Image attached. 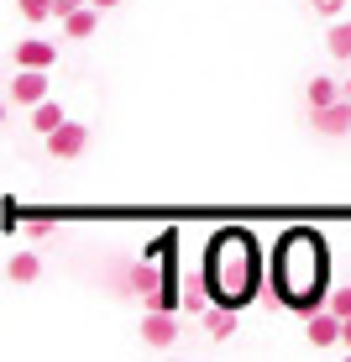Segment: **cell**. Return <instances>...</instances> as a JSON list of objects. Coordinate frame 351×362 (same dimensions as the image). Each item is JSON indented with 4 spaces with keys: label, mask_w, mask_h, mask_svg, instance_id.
Returning <instances> with one entry per match:
<instances>
[{
    "label": "cell",
    "mask_w": 351,
    "mask_h": 362,
    "mask_svg": "<svg viewBox=\"0 0 351 362\" xmlns=\"http://www.w3.org/2000/svg\"><path fill=\"white\" fill-rule=\"evenodd\" d=\"M53 69H16L11 74V105H37V100H47L53 95V79H47Z\"/></svg>",
    "instance_id": "3957f363"
},
{
    "label": "cell",
    "mask_w": 351,
    "mask_h": 362,
    "mask_svg": "<svg viewBox=\"0 0 351 362\" xmlns=\"http://www.w3.org/2000/svg\"><path fill=\"white\" fill-rule=\"evenodd\" d=\"M341 341H346V346H351V320H346V331H341Z\"/></svg>",
    "instance_id": "44dd1931"
},
{
    "label": "cell",
    "mask_w": 351,
    "mask_h": 362,
    "mask_svg": "<svg viewBox=\"0 0 351 362\" xmlns=\"http://www.w3.org/2000/svg\"><path fill=\"white\" fill-rule=\"evenodd\" d=\"M325 53H331V58H351V16L331 21V32H325Z\"/></svg>",
    "instance_id": "4fadbf2b"
},
{
    "label": "cell",
    "mask_w": 351,
    "mask_h": 362,
    "mask_svg": "<svg viewBox=\"0 0 351 362\" xmlns=\"http://www.w3.org/2000/svg\"><path fill=\"white\" fill-rule=\"evenodd\" d=\"M346 95H351V79H346Z\"/></svg>",
    "instance_id": "7402d4cb"
},
{
    "label": "cell",
    "mask_w": 351,
    "mask_h": 362,
    "mask_svg": "<svg viewBox=\"0 0 351 362\" xmlns=\"http://www.w3.org/2000/svg\"><path fill=\"white\" fill-rule=\"evenodd\" d=\"M6 273H11V284H32L37 273H42V257H37V252H11Z\"/></svg>",
    "instance_id": "7c38bea8"
},
{
    "label": "cell",
    "mask_w": 351,
    "mask_h": 362,
    "mask_svg": "<svg viewBox=\"0 0 351 362\" xmlns=\"http://www.w3.org/2000/svg\"><path fill=\"white\" fill-rule=\"evenodd\" d=\"M346 90L335 79H325V74H315V79L304 84V110H320V105H331V100H341Z\"/></svg>",
    "instance_id": "30bf717a"
},
{
    "label": "cell",
    "mask_w": 351,
    "mask_h": 362,
    "mask_svg": "<svg viewBox=\"0 0 351 362\" xmlns=\"http://www.w3.org/2000/svg\"><path fill=\"white\" fill-rule=\"evenodd\" d=\"M95 21H100V6H79L64 16V32L69 37H95Z\"/></svg>",
    "instance_id": "5bb4252c"
},
{
    "label": "cell",
    "mask_w": 351,
    "mask_h": 362,
    "mask_svg": "<svg viewBox=\"0 0 351 362\" xmlns=\"http://www.w3.org/2000/svg\"><path fill=\"white\" fill-rule=\"evenodd\" d=\"M325 273H331V263H325L320 231L294 226V231L278 236V247H273V289H278V299L288 310H304L309 315L325 294Z\"/></svg>",
    "instance_id": "7a4b0ae2"
},
{
    "label": "cell",
    "mask_w": 351,
    "mask_h": 362,
    "mask_svg": "<svg viewBox=\"0 0 351 362\" xmlns=\"http://www.w3.org/2000/svg\"><path fill=\"white\" fill-rule=\"evenodd\" d=\"M309 6H315L320 16H331V21H335V16H341V11H346V0H309Z\"/></svg>",
    "instance_id": "ac0fdd59"
},
{
    "label": "cell",
    "mask_w": 351,
    "mask_h": 362,
    "mask_svg": "<svg viewBox=\"0 0 351 362\" xmlns=\"http://www.w3.org/2000/svg\"><path fill=\"white\" fill-rule=\"evenodd\" d=\"M11 64H16V69H53L58 64V47L42 42V37H21V42L11 47Z\"/></svg>",
    "instance_id": "52a82bcc"
},
{
    "label": "cell",
    "mask_w": 351,
    "mask_h": 362,
    "mask_svg": "<svg viewBox=\"0 0 351 362\" xmlns=\"http://www.w3.org/2000/svg\"><path fill=\"white\" fill-rule=\"evenodd\" d=\"M205 294L210 305H225V310H246L257 299V284H262V247L246 226H220L205 247Z\"/></svg>",
    "instance_id": "6da1fadb"
},
{
    "label": "cell",
    "mask_w": 351,
    "mask_h": 362,
    "mask_svg": "<svg viewBox=\"0 0 351 362\" xmlns=\"http://www.w3.org/2000/svg\"><path fill=\"white\" fill-rule=\"evenodd\" d=\"M90 6H100V11H110V6H121V0H90Z\"/></svg>",
    "instance_id": "ffe728a7"
},
{
    "label": "cell",
    "mask_w": 351,
    "mask_h": 362,
    "mask_svg": "<svg viewBox=\"0 0 351 362\" xmlns=\"http://www.w3.org/2000/svg\"><path fill=\"white\" fill-rule=\"evenodd\" d=\"M236 326H242V310H225V305H210L205 310V331L215 336V341H231Z\"/></svg>",
    "instance_id": "9c48e42d"
},
{
    "label": "cell",
    "mask_w": 351,
    "mask_h": 362,
    "mask_svg": "<svg viewBox=\"0 0 351 362\" xmlns=\"http://www.w3.org/2000/svg\"><path fill=\"white\" fill-rule=\"evenodd\" d=\"M179 336V310H147L142 315V341L147 346H173Z\"/></svg>",
    "instance_id": "ba28073f"
},
{
    "label": "cell",
    "mask_w": 351,
    "mask_h": 362,
    "mask_svg": "<svg viewBox=\"0 0 351 362\" xmlns=\"http://www.w3.org/2000/svg\"><path fill=\"white\" fill-rule=\"evenodd\" d=\"M331 310H335L341 320H351V284H346V289H335V294H331Z\"/></svg>",
    "instance_id": "e0dca14e"
},
{
    "label": "cell",
    "mask_w": 351,
    "mask_h": 362,
    "mask_svg": "<svg viewBox=\"0 0 351 362\" xmlns=\"http://www.w3.org/2000/svg\"><path fill=\"white\" fill-rule=\"evenodd\" d=\"M341 331H346V320L335 315V310H309L304 315V336H309L315 352H331V346L341 341Z\"/></svg>",
    "instance_id": "5b68a950"
},
{
    "label": "cell",
    "mask_w": 351,
    "mask_h": 362,
    "mask_svg": "<svg viewBox=\"0 0 351 362\" xmlns=\"http://www.w3.org/2000/svg\"><path fill=\"white\" fill-rule=\"evenodd\" d=\"M16 11L27 21H47V16H58V0H16Z\"/></svg>",
    "instance_id": "2e32d148"
},
{
    "label": "cell",
    "mask_w": 351,
    "mask_h": 362,
    "mask_svg": "<svg viewBox=\"0 0 351 362\" xmlns=\"http://www.w3.org/2000/svg\"><path fill=\"white\" fill-rule=\"evenodd\" d=\"M168 252H179V231H157L153 242L142 247V257H153V263H162Z\"/></svg>",
    "instance_id": "9a60e30c"
},
{
    "label": "cell",
    "mask_w": 351,
    "mask_h": 362,
    "mask_svg": "<svg viewBox=\"0 0 351 362\" xmlns=\"http://www.w3.org/2000/svg\"><path fill=\"white\" fill-rule=\"evenodd\" d=\"M64 121H69V116H64V105H58L53 95L32 105V132H42V136H47V132H58V127H64Z\"/></svg>",
    "instance_id": "8fae6325"
},
{
    "label": "cell",
    "mask_w": 351,
    "mask_h": 362,
    "mask_svg": "<svg viewBox=\"0 0 351 362\" xmlns=\"http://www.w3.org/2000/svg\"><path fill=\"white\" fill-rule=\"evenodd\" d=\"M79 6H90V0H58V21H64L69 11H79Z\"/></svg>",
    "instance_id": "d6986e66"
},
{
    "label": "cell",
    "mask_w": 351,
    "mask_h": 362,
    "mask_svg": "<svg viewBox=\"0 0 351 362\" xmlns=\"http://www.w3.org/2000/svg\"><path fill=\"white\" fill-rule=\"evenodd\" d=\"M309 132H315V136H346L351 132V95L331 100V105H320V110H309Z\"/></svg>",
    "instance_id": "277c9868"
},
{
    "label": "cell",
    "mask_w": 351,
    "mask_h": 362,
    "mask_svg": "<svg viewBox=\"0 0 351 362\" xmlns=\"http://www.w3.org/2000/svg\"><path fill=\"white\" fill-rule=\"evenodd\" d=\"M84 147H90V127H79V121H64L58 132H47V153L64 158V163H73Z\"/></svg>",
    "instance_id": "8992f818"
}]
</instances>
